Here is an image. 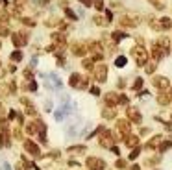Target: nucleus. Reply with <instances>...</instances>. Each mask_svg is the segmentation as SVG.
<instances>
[{
  "label": "nucleus",
  "instance_id": "39448f33",
  "mask_svg": "<svg viewBox=\"0 0 172 170\" xmlns=\"http://www.w3.org/2000/svg\"><path fill=\"white\" fill-rule=\"evenodd\" d=\"M106 72H107L106 67H98V68H96V76H98V80H106Z\"/></svg>",
  "mask_w": 172,
  "mask_h": 170
},
{
  "label": "nucleus",
  "instance_id": "0eeeda50",
  "mask_svg": "<svg viewBox=\"0 0 172 170\" xmlns=\"http://www.w3.org/2000/svg\"><path fill=\"white\" fill-rule=\"evenodd\" d=\"M115 65H117V67H124V65H126V57H122V56L117 57V59H115Z\"/></svg>",
  "mask_w": 172,
  "mask_h": 170
},
{
  "label": "nucleus",
  "instance_id": "20e7f679",
  "mask_svg": "<svg viewBox=\"0 0 172 170\" xmlns=\"http://www.w3.org/2000/svg\"><path fill=\"white\" fill-rule=\"evenodd\" d=\"M154 83H156L159 89H165V87L169 85V80H167V78H156V80H154Z\"/></svg>",
  "mask_w": 172,
  "mask_h": 170
},
{
  "label": "nucleus",
  "instance_id": "f257e3e1",
  "mask_svg": "<svg viewBox=\"0 0 172 170\" xmlns=\"http://www.w3.org/2000/svg\"><path fill=\"white\" fill-rule=\"evenodd\" d=\"M133 54H135V57H137V63H139V65H145V61L148 59V54H146V50H145L143 46H137V48L133 50Z\"/></svg>",
  "mask_w": 172,
  "mask_h": 170
},
{
  "label": "nucleus",
  "instance_id": "423d86ee",
  "mask_svg": "<svg viewBox=\"0 0 172 170\" xmlns=\"http://www.w3.org/2000/svg\"><path fill=\"white\" fill-rule=\"evenodd\" d=\"M128 115H130V118H132L133 122H139V120H141L139 111H135V109H130V111H128Z\"/></svg>",
  "mask_w": 172,
  "mask_h": 170
},
{
  "label": "nucleus",
  "instance_id": "ddd939ff",
  "mask_svg": "<svg viewBox=\"0 0 172 170\" xmlns=\"http://www.w3.org/2000/svg\"><path fill=\"white\" fill-rule=\"evenodd\" d=\"M2 170H11V167L7 163H2Z\"/></svg>",
  "mask_w": 172,
  "mask_h": 170
},
{
  "label": "nucleus",
  "instance_id": "9d476101",
  "mask_svg": "<svg viewBox=\"0 0 172 170\" xmlns=\"http://www.w3.org/2000/svg\"><path fill=\"white\" fill-rule=\"evenodd\" d=\"M161 26H163L165 30H167V28H170V20H169V19H163V20H161Z\"/></svg>",
  "mask_w": 172,
  "mask_h": 170
},
{
  "label": "nucleus",
  "instance_id": "1a4fd4ad",
  "mask_svg": "<svg viewBox=\"0 0 172 170\" xmlns=\"http://www.w3.org/2000/svg\"><path fill=\"white\" fill-rule=\"evenodd\" d=\"M11 59H13V61H20V59H22V54H20V52H13V54H11Z\"/></svg>",
  "mask_w": 172,
  "mask_h": 170
},
{
  "label": "nucleus",
  "instance_id": "f03ea898",
  "mask_svg": "<svg viewBox=\"0 0 172 170\" xmlns=\"http://www.w3.org/2000/svg\"><path fill=\"white\" fill-rule=\"evenodd\" d=\"M13 44L15 46H24L26 44V33H15L13 35Z\"/></svg>",
  "mask_w": 172,
  "mask_h": 170
},
{
  "label": "nucleus",
  "instance_id": "2eb2a0df",
  "mask_svg": "<svg viewBox=\"0 0 172 170\" xmlns=\"http://www.w3.org/2000/svg\"><path fill=\"white\" fill-rule=\"evenodd\" d=\"M141 85H143V81H141V80H137V81H135V89H139Z\"/></svg>",
  "mask_w": 172,
  "mask_h": 170
},
{
  "label": "nucleus",
  "instance_id": "9b49d317",
  "mask_svg": "<svg viewBox=\"0 0 172 170\" xmlns=\"http://www.w3.org/2000/svg\"><path fill=\"white\" fill-rule=\"evenodd\" d=\"M94 6H96V9H104V2L102 0H94Z\"/></svg>",
  "mask_w": 172,
  "mask_h": 170
},
{
  "label": "nucleus",
  "instance_id": "dca6fc26",
  "mask_svg": "<svg viewBox=\"0 0 172 170\" xmlns=\"http://www.w3.org/2000/svg\"><path fill=\"white\" fill-rule=\"evenodd\" d=\"M15 2H17V4H19V6H22V4H26V2H28V0H15Z\"/></svg>",
  "mask_w": 172,
  "mask_h": 170
},
{
  "label": "nucleus",
  "instance_id": "f3484780",
  "mask_svg": "<svg viewBox=\"0 0 172 170\" xmlns=\"http://www.w3.org/2000/svg\"><path fill=\"white\" fill-rule=\"evenodd\" d=\"M0 46H2V44H0Z\"/></svg>",
  "mask_w": 172,
  "mask_h": 170
},
{
  "label": "nucleus",
  "instance_id": "7ed1b4c3",
  "mask_svg": "<svg viewBox=\"0 0 172 170\" xmlns=\"http://www.w3.org/2000/svg\"><path fill=\"white\" fill-rule=\"evenodd\" d=\"M87 167H91V168H94V170H100V168H104V163L100 159H89L87 161Z\"/></svg>",
  "mask_w": 172,
  "mask_h": 170
},
{
  "label": "nucleus",
  "instance_id": "f8f14e48",
  "mask_svg": "<svg viewBox=\"0 0 172 170\" xmlns=\"http://www.w3.org/2000/svg\"><path fill=\"white\" fill-rule=\"evenodd\" d=\"M67 17H69V19H76V15H74L72 9H67Z\"/></svg>",
  "mask_w": 172,
  "mask_h": 170
},
{
  "label": "nucleus",
  "instance_id": "4468645a",
  "mask_svg": "<svg viewBox=\"0 0 172 170\" xmlns=\"http://www.w3.org/2000/svg\"><path fill=\"white\" fill-rule=\"evenodd\" d=\"M80 2L85 4V6H91V4H93V0H80Z\"/></svg>",
  "mask_w": 172,
  "mask_h": 170
},
{
  "label": "nucleus",
  "instance_id": "6e6552de",
  "mask_svg": "<svg viewBox=\"0 0 172 170\" xmlns=\"http://www.w3.org/2000/svg\"><path fill=\"white\" fill-rule=\"evenodd\" d=\"M26 150L31 152V154H37V148H35V144H31V143H26Z\"/></svg>",
  "mask_w": 172,
  "mask_h": 170
}]
</instances>
